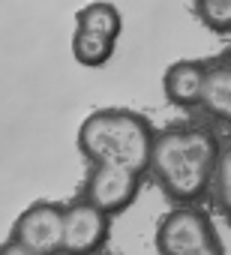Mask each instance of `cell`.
Segmentation results:
<instances>
[{"instance_id":"cell-1","label":"cell","mask_w":231,"mask_h":255,"mask_svg":"<svg viewBox=\"0 0 231 255\" xmlns=\"http://www.w3.org/2000/svg\"><path fill=\"white\" fill-rule=\"evenodd\" d=\"M222 144L210 126L171 123L153 135L147 174L174 201V207H198L216 180Z\"/></svg>"},{"instance_id":"cell-2","label":"cell","mask_w":231,"mask_h":255,"mask_svg":"<svg viewBox=\"0 0 231 255\" xmlns=\"http://www.w3.org/2000/svg\"><path fill=\"white\" fill-rule=\"evenodd\" d=\"M153 135L150 120L138 111L96 108L81 120L75 144L90 165H123L147 177Z\"/></svg>"},{"instance_id":"cell-3","label":"cell","mask_w":231,"mask_h":255,"mask_svg":"<svg viewBox=\"0 0 231 255\" xmlns=\"http://www.w3.org/2000/svg\"><path fill=\"white\" fill-rule=\"evenodd\" d=\"M159 255H225V246L201 207H171L153 234Z\"/></svg>"},{"instance_id":"cell-4","label":"cell","mask_w":231,"mask_h":255,"mask_svg":"<svg viewBox=\"0 0 231 255\" xmlns=\"http://www.w3.org/2000/svg\"><path fill=\"white\" fill-rule=\"evenodd\" d=\"M12 243L24 255H60L63 246V207L54 201H33L12 225Z\"/></svg>"},{"instance_id":"cell-5","label":"cell","mask_w":231,"mask_h":255,"mask_svg":"<svg viewBox=\"0 0 231 255\" xmlns=\"http://www.w3.org/2000/svg\"><path fill=\"white\" fill-rule=\"evenodd\" d=\"M141 174L123 165H90L81 198L105 216L123 213L141 192Z\"/></svg>"},{"instance_id":"cell-6","label":"cell","mask_w":231,"mask_h":255,"mask_svg":"<svg viewBox=\"0 0 231 255\" xmlns=\"http://www.w3.org/2000/svg\"><path fill=\"white\" fill-rule=\"evenodd\" d=\"M111 216L99 213L84 198L63 207V255H96L108 243Z\"/></svg>"},{"instance_id":"cell-7","label":"cell","mask_w":231,"mask_h":255,"mask_svg":"<svg viewBox=\"0 0 231 255\" xmlns=\"http://www.w3.org/2000/svg\"><path fill=\"white\" fill-rule=\"evenodd\" d=\"M207 60H174L162 72V93L174 108H201Z\"/></svg>"},{"instance_id":"cell-8","label":"cell","mask_w":231,"mask_h":255,"mask_svg":"<svg viewBox=\"0 0 231 255\" xmlns=\"http://www.w3.org/2000/svg\"><path fill=\"white\" fill-rule=\"evenodd\" d=\"M201 111L213 120L231 126V54L207 60V81L201 96Z\"/></svg>"},{"instance_id":"cell-9","label":"cell","mask_w":231,"mask_h":255,"mask_svg":"<svg viewBox=\"0 0 231 255\" xmlns=\"http://www.w3.org/2000/svg\"><path fill=\"white\" fill-rule=\"evenodd\" d=\"M75 27L108 36V39L117 42V36L123 33V15L111 0H90V3H84L75 12Z\"/></svg>"},{"instance_id":"cell-10","label":"cell","mask_w":231,"mask_h":255,"mask_svg":"<svg viewBox=\"0 0 231 255\" xmlns=\"http://www.w3.org/2000/svg\"><path fill=\"white\" fill-rule=\"evenodd\" d=\"M114 45H117L114 39L99 36V33H90V30H81V27L72 30V42H69L75 63H78V66H87V69L105 66V63L114 57Z\"/></svg>"},{"instance_id":"cell-11","label":"cell","mask_w":231,"mask_h":255,"mask_svg":"<svg viewBox=\"0 0 231 255\" xmlns=\"http://www.w3.org/2000/svg\"><path fill=\"white\" fill-rule=\"evenodd\" d=\"M195 3V18L219 36L231 33V0H192Z\"/></svg>"},{"instance_id":"cell-12","label":"cell","mask_w":231,"mask_h":255,"mask_svg":"<svg viewBox=\"0 0 231 255\" xmlns=\"http://www.w3.org/2000/svg\"><path fill=\"white\" fill-rule=\"evenodd\" d=\"M213 189H216V201H219L222 213L231 219V147H222V153H219Z\"/></svg>"}]
</instances>
